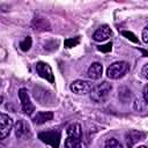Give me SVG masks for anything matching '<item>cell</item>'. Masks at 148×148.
<instances>
[{"label": "cell", "mask_w": 148, "mask_h": 148, "mask_svg": "<svg viewBox=\"0 0 148 148\" xmlns=\"http://www.w3.org/2000/svg\"><path fill=\"white\" fill-rule=\"evenodd\" d=\"M31 27L35 31H45L50 29V23L47 18L42 16H36L31 22Z\"/></svg>", "instance_id": "11"}, {"label": "cell", "mask_w": 148, "mask_h": 148, "mask_svg": "<svg viewBox=\"0 0 148 148\" xmlns=\"http://www.w3.org/2000/svg\"><path fill=\"white\" fill-rule=\"evenodd\" d=\"M36 71H37V74L45 79L46 81H49L50 83H53L54 82V76H53V72H52V68L49 64L46 62H43V61H39L36 64Z\"/></svg>", "instance_id": "7"}, {"label": "cell", "mask_w": 148, "mask_h": 148, "mask_svg": "<svg viewBox=\"0 0 148 148\" xmlns=\"http://www.w3.org/2000/svg\"><path fill=\"white\" fill-rule=\"evenodd\" d=\"M112 35V31L110 29V27L108 24H104V25H101L92 35V39L96 40V42H104L110 36Z\"/></svg>", "instance_id": "9"}, {"label": "cell", "mask_w": 148, "mask_h": 148, "mask_svg": "<svg viewBox=\"0 0 148 148\" xmlns=\"http://www.w3.org/2000/svg\"><path fill=\"white\" fill-rule=\"evenodd\" d=\"M2 102H3V97H2V96H0V104H1Z\"/></svg>", "instance_id": "25"}, {"label": "cell", "mask_w": 148, "mask_h": 148, "mask_svg": "<svg viewBox=\"0 0 148 148\" xmlns=\"http://www.w3.org/2000/svg\"><path fill=\"white\" fill-rule=\"evenodd\" d=\"M147 69H148V64H145V65H143V67H142V72H141L142 77H143L145 80H147V79H148V75H147Z\"/></svg>", "instance_id": "23"}, {"label": "cell", "mask_w": 148, "mask_h": 148, "mask_svg": "<svg viewBox=\"0 0 148 148\" xmlns=\"http://www.w3.org/2000/svg\"><path fill=\"white\" fill-rule=\"evenodd\" d=\"M145 138V133L140 132V131H135V130H132L130 132L126 133L125 135V145L128 146V147H133L136 142H139L140 140H142Z\"/></svg>", "instance_id": "10"}, {"label": "cell", "mask_w": 148, "mask_h": 148, "mask_svg": "<svg viewBox=\"0 0 148 148\" xmlns=\"http://www.w3.org/2000/svg\"><path fill=\"white\" fill-rule=\"evenodd\" d=\"M102 74H103V66L99 62H92L88 68V73H87L90 80H98L102 77Z\"/></svg>", "instance_id": "12"}, {"label": "cell", "mask_w": 148, "mask_h": 148, "mask_svg": "<svg viewBox=\"0 0 148 148\" xmlns=\"http://www.w3.org/2000/svg\"><path fill=\"white\" fill-rule=\"evenodd\" d=\"M18 97H20L21 106H22V110L24 111V113L28 114V116H31L34 113V111H35V105L30 99L28 90L25 88H21L18 90Z\"/></svg>", "instance_id": "5"}, {"label": "cell", "mask_w": 148, "mask_h": 148, "mask_svg": "<svg viewBox=\"0 0 148 148\" xmlns=\"http://www.w3.org/2000/svg\"><path fill=\"white\" fill-rule=\"evenodd\" d=\"M14 132H15V135L18 139L30 136V134H31L29 124L23 119H20L14 124Z\"/></svg>", "instance_id": "8"}, {"label": "cell", "mask_w": 148, "mask_h": 148, "mask_svg": "<svg viewBox=\"0 0 148 148\" xmlns=\"http://www.w3.org/2000/svg\"><path fill=\"white\" fill-rule=\"evenodd\" d=\"M79 43H80V38H79V37H75V38H67V39H65L64 45H65V47L71 49V47L76 46Z\"/></svg>", "instance_id": "17"}, {"label": "cell", "mask_w": 148, "mask_h": 148, "mask_svg": "<svg viewBox=\"0 0 148 148\" xmlns=\"http://www.w3.org/2000/svg\"><path fill=\"white\" fill-rule=\"evenodd\" d=\"M99 51H102V52H110L111 50H112V43H108V44H105V45H101V46H98L97 47Z\"/></svg>", "instance_id": "21"}, {"label": "cell", "mask_w": 148, "mask_h": 148, "mask_svg": "<svg viewBox=\"0 0 148 148\" xmlns=\"http://www.w3.org/2000/svg\"><path fill=\"white\" fill-rule=\"evenodd\" d=\"M111 90H112V84L109 83L108 81H103L102 83H99L97 86H94V88L89 92L90 98L96 103L104 102L108 98V96L110 95Z\"/></svg>", "instance_id": "1"}, {"label": "cell", "mask_w": 148, "mask_h": 148, "mask_svg": "<svg viewBox=\"0 0 148 148\" xmlns=\"http://www.w3.org/2000/svg\"><path fill=\"white\" fill-rule=\"evenodd\" d=\"M146 105H147V103L143 101H140V99H135V102H134V109L135 110H138V111H145L146 110Z\"/></svg>", "instance_id": "19"}, {"label": "cell", "mask_w": 148, "mask_h": 148, "mask_svg": "<svg viewBox=\"0 0 148 148\" xmlns=\"http://www.w3.org/2000/svg\"><path fill=\"white\" fill-rule=\"evenodd\" d=\"M67 135H68V136H74V138L81 139V135H82L81 126H80L79 124H76V123L71 124V125L67 127Z\"/></svg>", "instance_id": "14"}, {"label": "cell", "mask_w": 148, "mask_h": 148, "mask_svg": "<svg viewBox=\"0 0 148 148\" xmlns=\"http://www.w3.org/2000/svg\"><path fill=\"white\" fill-rule=\"evenodd\" d=\"M13 126V119L6 113H0V140H3L9 135Z\"/></svg>", "instance_id": "6"}, {"label": "cell", "mask_w": 148, "mask_h": 148, "mask_svg": "<svg viewBox=\"0 0 148 148\" xmlns=\"http://www.w3.org/2000/svg\"><path fill=\"white\" fill-rule=\"evenodd\" d=\"M65 148H82L81 139L74 136H67L65 140Z\"/></svg>", "instance_id": "15"}, {"label": "cell", "mask_w": 148, "mask_h": 148, "mask_svg": "<svg viewBox=\"0 0 148 148\" xmlns=\"http://www.w3.org/2000/svg\"><path fill=\"white\" fill-rule=\"evenodd\" d=\"M142 40H143V43H148V27H145L143 28V31H142Z\"/></svg>", "instance_id": "22"}, {"label": "cell", "mask_w": 148, "mask_h": 148, "mask_svg": "<svg viewBox=\"0 0 148 148\" xmlns=\"http://www.w3.org/2000/svg\"><path fill=\"white\" fill-rule=\"evenodd\" d=\"M121 35L125 36L127 39L132 40L133 43H138V38H136V36L133 32H131V31H121Z\"/></svg>", "instance_id": "20"}, {"label": "cell", "mask_w": 148, "mask_h": 148, "mask_svg": "<svg viewBox=\"0 0 148 148\" xmlns=\"http://www.w3.org/2000/svg\"><path fill=\"white\" fill-rule=\"evenodd\" d=\"M147 90H148V87H147V86H145V88H143V101H145L146 103H148V96H147Z\"/></svg>", "instance_id": "24"}, {"label": "cell", "mask_w": 148, "mask_h": 148, "mask_svg": "<svg viewBox=\"0 0 148 148\" xmlns=\"http://www.w3.org/2000/svg\"><path fill=\"white\" fill-rule=\"evenodd\" d=\"M53 118V113L51 111H39L37 112V114L32 118L34 123L37 124V125H42V124H45L46 121H50L52 120Z\"/></svg>", "instance_id": "13"}, {"label": "cell", "mask_w": 148, "mask_h": 148, "mask_svg": "<svg viewBox=\"0 0 148 148\" xmlns=\"http://www.w3.org/2000/svg\"><path fill=\"white\" fill-rule=\"evenodd\" d=\"M136 148H147L146 146H139V147H136Z\"/></svg>", "instance_id": "26"}, {"label": "cell", "mask_w": 148, "mask_h": 148, "mask_svg": "<svg viewBox=\"0 0 148 148\" xmlns=\"http://www.w3.org/2000/svg\"><path fill=\"white\" fill-rule=\"evenodd\" d=\"M38 138L42 142L50 145L52 148H58L59 143H60V133L58 131H45V132H40L38 134Z\"/></svg>", "instance_id": "3"}, {"label": "cell", "mask_w": 148, "mask_h": 148, "mask_svg": "<svg viewBox=\"0 0 148 148\" xmlns=\"http://www.w3.org/2000/svg\"><path fill=\"white\" fill-rule=\"evenodd\" d=\"M128 68H130V66H128V64L126 61H116V62L111 64L108 67L106 76L109 79H112V80L120 79L127 73Z\"/></svg>", "instance_id": "2"}, {"label": "cell", "mask_w": 148, "mask_h": 148, "mask_svg": "<svg viewBox=\"0 0 148 148\" xmlns=\"http://www.w3.org/2000/svg\"><path fill=\"white\" fill-rule=\"evenodd\" d=\"M31 44H32V39H31V37L27 36V37L20 43V49H21L22 51H28V50L31 47Z\"/></svg>", "instance_id": "16"}, {"label": "cell", "mask_w": 148, "mask_h": 148, "mask_svg": "<svg viewBox=\"0 0 148 148\" xmlns=\"http://www.w3.org/2000/svg\"><path fill=\"white\" fill-rule=\"evenodd\" d=\"M104 148H119V142L117 139L114 138H110L105 141V145H104Z\"/></svg>", "instance_id": "18"}, {"label": "cell", "mask_w": 148, "mask_h": 148, "mask_svg": "<svg viewBox=\"0 0 148 148\" xmlns=\"http://www.w3.org/2000/svg\"><path fill=\"white\" fill-rule=\"evenodd\" d=\"M123 148H131V147H128V146H126V145H125V146H124Z\"/></svg>", "instance_id": "27"}, {"label": "cell", "mask_w": 148, "mask_h": 148, "mask_svg": "<svg viewBox=\"0 0 148 148\" xmlns=\"http://www.w3.org/2000/svg\"><path fill=\"white\" fill-rule=\"evenodd\" d=\"M69 88L74 94L84 95V94H88L91 91V89L94 88V83L91 81H87V80H75L72 82Z\"/></svg>", "instance_id": "4"}]
</instances>
